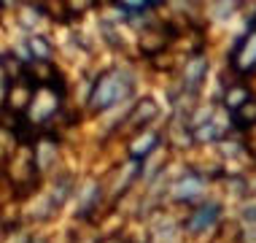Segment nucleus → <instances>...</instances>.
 Here are the masks:
<instances>
[{
	"mask_svg": "<svg viewBox=\"0 0 256 243\" xmlns=\"http://www.w3.org/2000/svg\"><path fill=\"white\" fill-rule=\"evenodd\" d=\"M130 92H132V79H130V73H124V71H110V73H106V76H100L98 84H94L92 108H94V111H106V108L114 106V103L124 100Z\"/></svg>",
	"mask_w": 256,
	"mask_h": 243,
	"instance_id": "f257e3e1",
	"label": "nucleus"
},
{
	"mask_svg": "<svg viewBox=\"0 0 256 243\" xmlns=\"http://www.w3.org/2000/svg\"><path fill=\"white\" fill-rule=\"evenodd\" d=\"M234 68L238 71H251V68H256V30L248 33L238 44V49H234Z\"/></svg>",
	"mask_w": 256,
	"mask_h": 243,
	"instance_id": "f03ea898",
	"label": "nucleus"
},
{
	"mask_svg": "<svg viewBox=\"0 0 256 243\" xmlns=\"http://www.w3.org/2000/svg\"><path fill=\"white\" fill-rule=\"evenodd\" d=\"M32 243H40V240H32Z\"/></svg>",
	"mask_w": 256,
	"mask_h": 243,
	"instance_id": "6e6552de",
	"label": "nucleus"
},
{
	"mask_svg": "<svg viewBox=\"0 0 256 243\" xmlns=\"http://www.w3.org/2000/svg\"><path fill=\"white\" fill-rule=\"evenodd\" d=\"M216 216H218V205H205V208H200L194 216H192V221H189V230H192V232L208 230Z\"/></svg>",
	"mask_w": 256,
	"mask_h": 243,
	"instance_id": "20e7f679",
	"label": "nucleus"
},
{
	"mask_svg": "<svg viewBox=\"0 0 256 243\" xmlns=\"http://www.w3.org/2000/svg\"><path fill=\"white\" fill-rule=\"evenodd\" d=\"M156 143H159V135H156V133H146V135H140V141L135 138V143H132V157H138V159L146 157Z\"/></svg>",
	"mask_w": 256,
	"mask_h": 243,
	"instance_id": "423d86ee",
	"label": "nucleus"
},
{
	"mask_svg": "<svg viewBox=\"0 0 256 243\" xmlns=\"http://www.w3.org/2000/svg\"><path fill=\"white\" fill-rule=\"evenodd\" d=\"M205 73V60L202 57H194L186 65V73H184V81H186V89H194L200 84V79H202Z\"/></svg>",
	"mask_w": 256,
	"mask_h": 243,
	"instance_id": "39448f33",
	"label": "nucleus"
},
{
	"mask_svg": "<svg viewBox=\"0 0 256 243\" xmlns=\"http://www.w3.org/2000/svg\"><path fill=\"white\" fill-rule=\"evenodd\" d=\"M27 44H30V49H36V60H46V57H49V46H46L40 38H30Z\"/></svg>",
	"mask_w": 256,
	"mask_h": 243,
	"instance_id": "0eeeda50",
	"label": "nucleus"
},
{
	"mask_svg": "<svg viewBox=\"0 0 256 243\" xmlns=\"http://www.w3.org/2000/svg\"><path fill=\"white\" fill-rule=\"evenodd\" d=\"M200 192H202V178H200L197 173H184L176 181V186H172V194H176L178 200H192V197H197Z\"/></svg>",
	"mask_w": 256,
	"mask_h": 243,
	"instance_id": "7ed1b4c3",
	"label": "nucleus"
}]
</instances>
